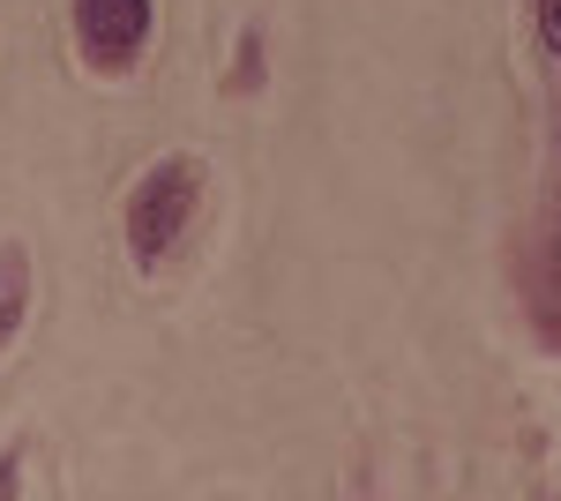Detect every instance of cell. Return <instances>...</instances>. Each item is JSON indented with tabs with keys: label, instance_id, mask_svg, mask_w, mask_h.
<instances>
[{
	"label": "cell",
	"instance_id": "obj_1",
	"mask_svg": "<svg viewBox=\"0 0 561 501\" xmlns=\"http://www.w3.org/2000/svg\"><path fill=\"white\" fill-rule=\"evenodd\" d=\"M195 195H203V158H187V150L158 158V166L135 180V195H128V254L142 262V270H158V262L173 254V240L187 232V217H195Z\"/></svg>",
	"mask_w": 561,
	"mask_h": 501
},
{
	"label": "cell",
	"instance_id": "obj_2",
	"mask_svg": "<svg viewBox=\"0 0 561 501\" xmlns=\"http://www.w3.org/2000/svg\"><path fill=\"white\" fill-rule=\"evenodd\" d=\"M76 38L98 68H135V53L150 38V0H76Z\"/></svg>",
	"mask_w": 561,
	"mask_h": 501
},
{
	"label": "cell",
	"instance_id": "obj_3",
	"mask_svg": "<svg viewBox=\"0 0 561 501\" xmlns=\"http://www.w3.org/2000/svg\"><path fill=\"white\" fill-rule=\"evenodd\" d=\"M23 315H31V254L15 248V240H0V352L15 344Z\"/></svg>",
	"mask_w": 561,
	"mask_h": 501
},
{
	"label": "cell",
	"instance_id": "obj_4",
	"mask_svg": "<svg viewBox=\"0 0 561 501\" xmlns=\"http://www.w3.org/2000/svg\"><path fill=\"white\" fill-rule=\"evenodd\" d=\"M539 31H547V45L561 53V0H539Z\"/></svg>",
	"mask_w": 561,
	"mask_h": 501
},
{
	"label": "cell",
	"instance_id": "obj_5",
	"mask_svg": "<svg viewBox=\"0 0 561 501\" xmlns=\"http://www.w3.org/2000/svg\"><path fill=\"white\" fill-rule=\"evenodd\" d=\"M554 262H561V232H554Z\"/></svg>",
	"mask_w": 561,
	"mask_h": 501
}]
</instances>
